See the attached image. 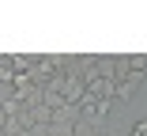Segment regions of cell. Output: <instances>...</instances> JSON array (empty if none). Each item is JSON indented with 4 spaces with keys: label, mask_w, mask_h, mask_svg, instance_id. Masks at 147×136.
<instances>
[{
    "label": "cell",
    "mask_w": 147,
    "mask_h": 136,
    "mask_svg": "<svg viewBox=\"0 0 147 136\" xmlns=\"http://www.w3.org/2000/svg\"><path fill=\"white\" fill-rule=\"evenodd\" d=\"M8 121H11V117H8V114H4V110H0V129H4V125H8Z\"/></svg>",
    "instance_id": "3"
},
{
    "label": "cell",
    "mask_w": 147,
    "mask_h": 136,
    "mask_svg": "<svg viewBox=\"0 0 147 136\" xmlns=\"http://www.w3.org/2000/svg\"><path fill=\"white\" fill-rule=\"evenodd\" d=\"M143 79H147V72H128L121 83H117V98H121V102H125V98H132V91L143 83Z\"/></svg>",
    "instance_id": "1"
},
{
    "label": "cell",
    "mask_w": 147,
    "mask_h": 136,
    "mask_svg": "<svg viewBox=\"0 0 147 136\" xmlns=\"http://www.w3.org/2000/svg\"><path fill=\"white\" fill-rule=\"evenodd\" d=\"M132 136H147V121H136L132 125Z\"/></svg>",
    "instance_id": "2"
}]
</instances>
